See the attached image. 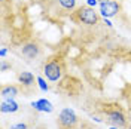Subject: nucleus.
<instances>
[{
    "mask_svg": "<svg viewBox=\"0 0 131 129\" xmlns=\"http://www.w3.org/2000/svg\"><path fill=\"white\" fill-rule=\"evenodd\" d=\"M127 99H128V110L131 111V94L128 95V98H127Z\"/></svg>",
    "mask_w": 131,
    "mask_h": 129,
    "instance_id": "16",
    "label": "nucleus"
},
{
    "mask_svg": "<svg viewBox=\"0 0 131 129\" xmlns=\"http://www.w3.org/2000/svg\"><path fill=\"white\" fill-rule=\"evenodd\" d=\"M16 79H18V83L23 91H31L37 82V79L30 71H19L16 74Z\"/></svg>",
    "mask_w": 131,
    "mask_h": 129,
    "instance_id": "7",
    "label": "nucleus"
},
{
    "mask_svg": "<svg viewBox=\"0 0 131 129\" xmlns=\"http://www.w3.org/2000/svg\"><path fill=\"white\" fill-rule=\"evenodd\" d=\"M109 129H121V128H116V126H110Z\"/></svg>",
    "mask_w": 131,
    "mask_h": 129,
    "instance_id": "18",
    "label": "nucleus"
},
{
    "mask_svg": "<svg viewBox=\"0 0 131 129\" xmlns=\"http://www.w3.org/2000/svg\"><path fill=\"white\" fill-rule=\"evenodd\" d=\"M33 128V123L30 122H18V123H14L10 125L9 129H31Z\"/></svg>",
    "mask_w": 131,
    "mask_h": 129,
    "instance_id": "12",
    "label": "nucleus"
},
{
    "mask_svg": "<svg viewBox=\"0 0 131 129\" xmlns=\"http://www.w3.org/2000/svg\"><path fill=\"white\" fill-rule=\"evenodd\" d=\"M2 2H5V0H2Z\"/></svg>",
    "mask_w": 131,
    "mask_h": 129,
    "instance_id": "21",
    "label": "nucleus"
},
{
    "mask_svg": "<svg viewBox=\"0 0 131 129\" xmlns=\"http://www.w3.org/2000/svg\"><path fill=\"white\" fill-rule=\"evenodd\" d=\"M23 89L19 85H12V83H9V85H2V89H0V94H2V98H15L19 95V92H21Z\"/></svg>",
    "mask_w": 131,
    "mask_h": 129,
    "instance_id": "8",
    "label": "nucleus"
},
{
    "mask_svg": "<svg viewBox=\"0 0 131 129\" xmlns=\"http://www.w3.org/2000/svg\"><path fill=\"white\" fill-rule=\"evenodd\" d=\"M55 8L64 14H72L76 9V0H54Z\"/></svg>",
    "mask_w": 131,
    "mask_h": 129,
    "instance_id": "10",
    "label": "nucleus"
},
{
    "mask_svg": "<svg viewBox=\"0 0 131 129\" xmlns=\"http://www.w3.org/2000/svg\"><path fill=\"white\" fill-rule=\"evenodd\" d=\"M121 12V3L116 0H109V2H101L100 3V14L104 18H112L116 16Z\"/></svg>",
    "mask_w": 131,
    "mask_h": 129,
    "instance_id": "6",
    "label": "nucleus"
},
{
    "mask_svg": "<svg viewBox=\"0 0 131 129\" xmlns=\"http://www.w3.org/2000/svg\"><path fill=\"white\" fill-rule=\"evenodd\" d=\"M66 73V64L64 59L60 55H52L49 57L45 64H43V74L49 82H58Z\"/></svg>",
    "mask_w": 131,
    "mask_h": 129,
    "instance_id": "2",
    "label": "nucleus"
},
{
    "mask_svg": "<svg viewBox=\"0 0 131 129\" xmlns=\"http://www.w3.org/2000/svg\"><path fill=\"white\" fill-rule=\"evenodd\" d=\"M6 52H8V50H6V49H5V48L2 49V52H0V55H2V58H3V57H5V55H6Z\"/></svg>",
    "mask_w": 131,
    "mask_h": 129,
    "instance_id": "17",
    "label": "nucleus"
},
{
    "mask_svg": "<svg viewBox=\"0 0 131 129\" xmlns=\"http://www.w3.org/2000/svg\"><path fill=\"white\" fill-rule=\"evenodd\" d=\"M97 3H98V0H88V6H91V8H94Z\"/></svg>",
    "mask_w": 131,
    "mask_h": 129,
    "instance_id": "15",
    "label": "nucleus"
},
{
    "mask_svg": "<svg viewBox=\"0 0 131 129\" xmlns=\"http://www.w3.org/2000/svg\"><path fill=\"white\" fill-rule=\"evenodd\" d=\"M98 2H100V3H101V2H109V0H98Z\"/></svg>",
    "mask_w": 131,
    "mask_h": 129,
    "instance_id": "20",
    "label": "nucleus"
},
{
    "mask_svg": "<svg viewBox=\"0 0 131 129\" xmlns=\"http://www.w3.org/2000/svg\"><path fill=\"white\" fill-rule=\"evenodd\" d=\"M37 129H45V126H39V128H37Z\"/></svg>",
    "mask_w": 131,
    "mask_h": 129,
    "instance_id": "19",
    "label": "nucleus"
},
{
    "mask_svg": "<svg viewBox=\"0 0 131 129\" xmlns=\"http://www.w3.org/2000/svg\"><path fill=\"white\" fill-rule=\"evenodd\" d=\"M21 55L27 61H34L42 57V45L37 40H30L21 46Z\"/></svg>",
    "mask_w": 131,
    "mask_h": 129,
    "instance_id": "5",
    "label": "nucleus"
},
{
    "mask_svg": "<svg viewBox=\"0 0 131 129\" xmlns=\"http://www.w3.org/2000/svg\"><path fill=\"white\" fill-rule=\"evenodd\" d=\"M37 85H39V88L43 91V92H46V91H49V86L46 85V82L43 80L42 77H37Z\"/></svg>",
    "mask_w": 131,
    "mask_h": 129,
    "instance_id": "13",
    "label": "nucleus"
},
{
    "mask_svg": "<svg viewBox=\"0 0 131 129\" xmlns=\"http://www.w3.org/2000/svg\"><path fill=\"white\" fill-rule=\"evenodd\" d=\"M10 67H12V65L9 64V62H6L5 59L2 61V67H0V68H2V71H6V70H8V68H10Z\"/></svg>",
    "mask_w": 131,
    "mask_h": 129,
    "instance_id": "14",
    "label": "nucleus"
},
{
    "mask_svg": "<svg viewBox=\"0 0 131 129\" xmlns=\"http://www.w3.org/2000/svg\"><path fill=\"white\" fill-rule=\"evenodd\" d=\"M70 19L76 22V24H83V25H95L100 21L98 12H95V9L91 6H81L76 8L70 14Z\"/></svg>",
    "mask_w": 131,
    "mask_h": 129,
    "instance_id": "3",
    "label": "nucleus"
},
{
    "mask_svg": "<svg viewBox=\"0 0 131 129\" xmlns=\"http://www.w3.org/2000/svg\"><path fill=\"white\" fill-rule=\"evenodd\" d=\"M58 129H78L79 117L72 108H63L57 117Z\"/></svg>",
    "mask_w": 131,
    "mask_h": 129,
    "instance_id": "4",
    "label": "nucleus"
},
{
    "mask_svg": "<svg viewBox=\"0 0 131 129\" xmlns=\"http://www.w3.org/2000/svg\"><path fill=\"white\" fill-rule=\"evenodd\" d=\"M101 116H103V122L109 123L110 126H116V128H127L128 126V119L127 114L124 111V108H121L116 104H106L103 108H100Z\"/></svg>",
    "mask_w": 131,
    "mask_h": 129,
    "instance_id": "1",
    "label": "nucleus"
},
{
    "mask_svg": "<svg viewBox=\"0 0 131 129\" xmlns=\"http://www.w3.org/2000/svg\"><path fill=\"white\" fill-rule=\"evenodd\" d=\"M0 110H2V113H16V111H19V104L14 98H3V101L0 104Z\"/></svg>",
    "mask_w": 131,
    "mask_h": 129,
    "instance_id": "9",
    "label": "nucleus"
},
{
    "mask_svg": "<svg viewBox=\"0 0 131 129\" xmlns=\"http://www.w3.org/2000/svg\"><path fill=\"white\" fill-rule=\"evenodd\" d=\"M31 107L34 110H37V111H42V113H52L54 111V105L45 98L37 99L36 102H31Z\"/></svg>",
    "mask_w": 131,
    "mask_h": 129,
    "instance_id": "11",
    "label": "nucleus"
}]
</instances>
